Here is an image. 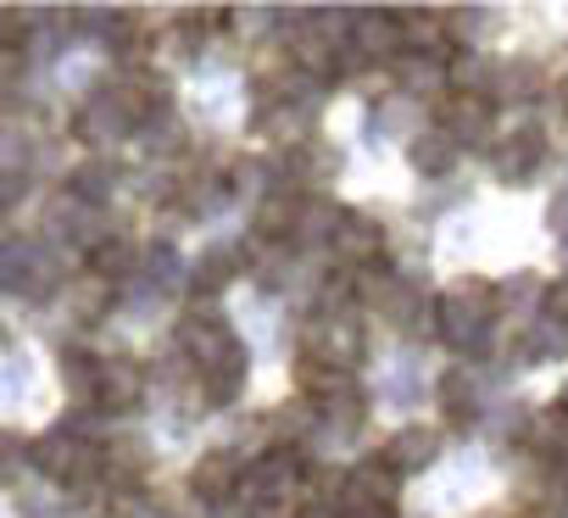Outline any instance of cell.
Masks as SVG:
<instances>
[{"mask_svg": "<svg viewBox=\"0 0 568 518\" xmlns=\"http://www.w3.org/2000/svg\"><path fill=\"white\" fill-rule=\"evenodd\" d=\"M496 307H501V296H496L485 280H457V285L440 291V302H435V329H440V341L474 352V346L490 335Z\"/></svg>", "mask_w": 568, "mask_h": 518, "instance_id": "1", "label": "cell"}, {"mask_svg": "<svg viewBox=\"0 0 568 518\" xmlns=\"http://www.w3.org/2000/svg\"><path fill=\"white\" fill-rule=\"evenodd\" d=\"M363 346H368V341H363V318H357L352 307H341V313H318V318L307 324V357L324 363V368L357 374Z\"/></svg>", "mask_w": 568, "mask_h": 518, "instance_id": "2", "label": "cell"}, {"mask_svg": "<svg viewBox=\"0 0 568 518\" xmlns=\"http://www.w3.org/2000/svg\"><path fill=\"white\" fill-rule=\"evenodd\" d=\"M435 129L452 134V145H490L496 134V95H440L435 101Z\"/></svg>", "mask_w": 568, "mask_h": 518, "instance_id": "3", "label": "cell"}, {"mask_svg": "<svg viewBox=\"0 0 568 518\" xmlns=\"http://www.w3.org/2000/svg\"><path fill=\"white\" fill-rule=\"evenodd\" d=\"M329 245L341 251V263H352V268H379L385 263V228L368 212H341V228H335Z\"/></svg>", "mask_w": 568, "mask_h": 518, "instance_id": "4", "label": "cell"}, {"mask_svg": "<svg viewBox=\"0 0 568 518\" xmlns=\"http://www.w3.org/2000/svg\"><path fill=\"white\" fill-rule=\"evenodd\" d=\"M435 451H440V429H435V424H402V429L385 440L379 463H390L396 474H418V468L435 463Z\"/></svg>", "mask_w": 568, "mask_h": 518, "instance_id": "5", "label": "cell"}, {"mask_svg": "<svg viewBox=\"0 0 568 518\" xmlns=\"http://www.w3.org/2000/svg\"><path fill=\"white\" fill-rule=\"evenodd\" d=\"M179 346L201 363V374L212 368V363H223L240 341H234V329L223 324V318H212V313H195V318H184V329H179Z\"/></svg>", "mask_w": 568, "mask_h": 518, "instance_id": "6", "label": "cell"}, {"mask_svg": "<svg viewBox=\"0 0 568 518\" xmlns=\"http://www.w3.org/2000/svg\"><path fill=\"white\" fill-rule=\"evenodd\" d=\"M190 490H195L206 507H223V501L240 490V457H234V451H206V457L190 468Z\"/></svg>", "mask_w": 568, "mask_h": 518, "instance_id": "7", "label": "cell"}, {"mask_svg": "<svg viewBox=\"0 0 568 518\" xmlns=\"http://www.w3.org/2000/svg\"><path fill=\"white\" fill-rule=\"evenodd\" d=\"M352 45L357 57H374V62H396L402 57V23L390 12H363L352 23Z\"/></svg>", "mask_w": 568, "mask_h": 518, "instance_id": "8", "label": "cell"}, {"mask_svg": "<svg viewBox=\"0 0 568 518\" xmlns=\"http://www.w3.org/2000/svg\"><path fill=\"white\" fill-rule=\"evenodd\" d=\"M540 151H546V140H540L535 129H518V134H507V140L496 145V179H507V184H524V179L540 167Z\"/></svg>", "mask_w": 568, "mask_h": 518, "instance_id": "9", "label": "cell"}, {"mask_svg": "<svg viewBox=\"0 0 568 518\" xmlns=\"http://www.w3.org/2000/svg\"><path fill=\"white\" fill-rule=\"evenodd\" d=\"M95 402H101V407H112V413L134 407V402H140V368H134L129 357L101 363V374H95Z\"/></svg>", "mask_w": 568, "mask_h": 518, "instance_id": "10", "label": "cell"}, {"mask_svg": "<svg viewBox=\"0 0 568 518\" xmlns=\"http://www.w3.org/2000/svg\"><path fill=\"white\" fill-rule=\"evenodd\" d=\"M296 379H302V396H307L313 407H329V402H341V396H352V390H357V374L324 368V363H313V357H302V363H296Z\"/></svg>", "mask_w": 568, "mask_h": 518, "instance_id": "11", "label": "cell"}, {"mask_svg": "<svg viewBox=\"0 0 568 518\" xmlns=\"http://www.w3.org/2000/svg\"><path fill=\"white\" fill-rule=\"evenodd\" d=\"M407 156H413V167H418V173H429V179L457 167V145H452V134H440V129H424V134H413Z\"/></svg>", "mask_w": 568, "mask_h": 518, "instance_id": "12", "label": "cell"}, {"mask_svg": "<svg viewBox=\"0 0 568 518\" xmlns=\"http://www.w3.org/2000/svg\"><path fill=\"white\" fill-rule=\"evenodd\" d=\"M396 79H402V90H413V95H446V62H435V57H396Z\"/></svg>", "mask_w": 568, "mask_h": 518, "instance_id": "13", "label": "cell"}, {"mask_svg": "<svg viewBox=\"0 0 568 518\" xmlns=\"http://www.w3.org/2000/svg\"><path fill=\"white\" fill-rule=\"evenodd\" d=\"M240 385H245V346H234L223 363L206 368V402H234Z\"/></svg>", "mask_w": 568, "mask_h": 518, "instance_id": "14", "label": "cell"}, {"mask_svg": "<svg viewBox=\"0 0 568 518\" xmlns=\"http://www.w3.org/2000/svg\"><path fill=\"white\" fill-rule=\"evenodd\" d=\"M134 256H140V251H134V240H101V245H90V274L112 285L118 274H129V268H134Z\"/></svg>", "mask_w": 568, "mask_h": 518, "instance_id": "15", "label": "cell"}, {"mask_svg": "<svg viewBox=\"0 0 568 518\" xmlns=\"http://www.w3.org/2000/svg\"><path fill=\"white\" fill-rule=\"evenodd\" d=\"M440 413H446L452 424H468V418H474V379H468L463 368H452V374L440 379Z\"/></svg>", "mask_w": 568, "mask_h": 518, "instance_id": "16", "label": "cell"}, {"mask_svg": "<svg viewBox=\"0 0 568 518\" xmlns=\"http://www.w3.org/2000/svg\"><path fill=\"white\" fill-rule=\"evenodd\" d=\"M296 217H302V201H291V195H262V206H256V228L262 234H291Z\"/></svg>", "mask_w": 568, "mask_h": 518, "instance_id": "17", "label": "cell"}, {"mask_svg": "<svg viewBox=\"0 0 568 518\" xmlns=\"http://www.w3.org/2000/svg\"><path fill=\"white\" fill-rule=\"evenodd\" d=\"M79 296H73V307H79V318H101L106 313V302H112V291H106V280H90V285H73Z\"/></svg>", "mask_w": 568, "mask_h": 518, "instance_id": "18", "label": "cell"}, {"mask_svg": "<svg viewBox=\"0 0 568 518\" xmlns=\"http://www.w3.org/2000/svg\"><path fill=\"white\" fill-rule=\"evenodd\" d=\"M546 318L568 329V280H557V285L546 291Z\"/></svg>", "mask_w": 568, "mask_h": 518, "instance_id": "19", "label": "cell"}, {"mask_svg": "<svg viewBox=\"0 0 568 518\" xmlns=\"http://www.w3.org/2000/svg\"><path fill=\"white\" fill-rule=\"evenodd\" d=\"M23 34H29L23 12H0V40H7V45H23Z\"/></svg>", "mask_w": 568, "mask_h": 518, "instance_id": "20", "label": "cell"}, {"mask_svg": "<svg viewBox=\"0 0 568 518\" xmlns=\"http://www.w3.org/2000/svg\"><path fill=\"white\" fill-rule=\"evenodd\" d=\"M557 413H562V418H568V390H562V396H557Z\"/></svg>", "mask_w": 568, "mask_h": 518, "instance_id": "21", "label": "cell"}]
</instances>
